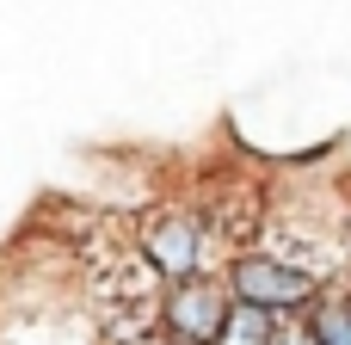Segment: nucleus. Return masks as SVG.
Instances as JSON below:
<instances>
[{"mask_svg":"<svg viewBox=\"0 0 351 345\" xmlns=\"http://www.w3.org/2000/svg\"><path fill=\"white\" fill-rule=\"evenodd\" d=\"M136 345H173V340H136Z\"/></svg>","mask_w":351,"mask_h":345,"instance_id":"nucleus-7","label":"nucleus"},{"mask_svg":"<svg viewBox=\"0 0 351 345\" xmlns=\"http://www.w3.org/2000/svg\"><path fill=\"white\" fill-rule=\"evenodd\" d=\"M315 345H351V296H321L308 309V327H302Z\"/></svg>","mask_w":351,"mask_h":345,"instance_id":"nucleus-5","label":"nucleus"},{"mask_svg":"<svg viewBox=\"0 0 351 345\" xmlns=\"http://www.w3.org/2000/svg\"><path fill=\"white\" fill-rule=\"evenodd\" d=\"M278 340H284V345H315L308 333H278Z\"/></svg>","mask_w":351,"mask_h":345,"instance_id":"nucleus-6","label":"nucleus"},{"mask_svg":"<svg viewBox=\"0 0 351 345\" xmlns=\"http://www.w3.org/2000/svg\"><path fill=\"white\" fill-rule=\"evenodd\" d=\"M222 315H228V296H222V284H210V278H185L173 296H167V321H173V333L191 345L216 340L222 333Z\"/></svg>","mask_w":351,"mask_h":345,"instance_id":"nucleus-2","label":"nucleus"},{"mask_svg":"<svg viewBox=\"0 0 351 345\" xmlns=\"http://www.w3.org/2000/svg\"><path fill=\"white\" fill-rule=\"evenodd\" d=\"M142 253L154 259V272H167V278H191V272H197V253H204V235H197V222H191V216L167 210V216H154V222H148Z\"/></svg>","mask_w":351,"mask_h":345,"instance_id":"nucleus-3","label":"nucleus"},{"mask_svg":"<svg viewBox=\"0 0 351 345\" xmlns=\"http://www.w3.org/2000/svg\"><path fill=\"white\" fill-rule=\"evenodd\" d=\"M216 345H278V315H265V309H228L222 315V333Z\"/></svg>","mask_w":351,"mask_h":345,"instance_id":"nucleus-4","label":"nucleus"},{"mask_svg":"<svg viewBox=\"0 0 351 345\" xmlns=\"http://www.w3.org/2000/svg\"><path fill=\"white\" fill-rule=\"evenodd\" d=\"M234 290H241V302H247V309L278 315V309L308 302V296H315V278H308L302 265L278 259V253H265V259L253 253V259H241V265H234Z\"/></svg>","mask_w":351,"mask_h":345,"instance_id":"nucleus-1","label":"nucleus"}]
</instances>
